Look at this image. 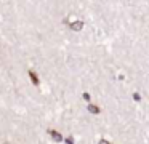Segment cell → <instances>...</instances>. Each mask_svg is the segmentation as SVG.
<instances>
[{"instance_id": "obj_1", "label": "cell", "mask_w": 149, "mask_h": 144, "mask_svg": "<svg viewBox=\"0 0 149 144\" xmlns=\"http://www.w3.org/2000/svg\"><path fill=\"white\" fill-rule=\"evenodd\" d=\"M71 27H72V31H82V27H84V22L82 21H74V22H71Z\"/></svg>"}, {"instance_id": "obj_2", "label": "cell", "mask_w": 149, "mask_h": 144, "mask_svg": "<svg viewBox=\"0 0 149 144\" xmlns=\"http://www.w3.org/2000/svg\"><path fill=\"white\" fill-rule=\"evenodd\" d=\"M29 77H31V80L34 82V85H39V77H37V74L34 72V70H29Z\"/></svg>"}, {"instance_id": "obj_3", "label": "cell", "mask_w": 149, "mask_h": 144, "mask_svg": "<svg viewBox=\"0 0 149 144\" xmlns=\"http://www.w3.org/2000/svg\"><path fill=\"white\" fill-rule=\"evenodd\" d=\"M48 133H50V134H52V136H53V139H55V141H63V136H61V134L58 133V131H55V130H50Z\"/></svg>"}, {"instance_id": "obj_4", "label": "cell", "mask_w": 149, "mask_h": 144, "mask_svg": "<svg viewBox=\"0 0 149 144\" xmlns=\"http://www.w3.org/2000/svg\"><path fill=\"white\" fill-rule=\"evenodd\" d=\"M88 111L91 112V114H98V112H100V109L96 107V106H93V104H90L88 106Z\"/></svg>"}, {"instance_id": "obj_5", "label": "cell", "mask_w": 149, "mask_h": 144, "mask_svg": "<svg viewBox=\"0 0 149 144\" xmlns=\"http://www.w3.org/2000/svg\"><path fill=\"white\" fill-rule=\"evenodd\" d=\"M84 99L85 101H90V95H88V93H84Z\"/></svg>"}, {"instance_id": "obj_6", "label": "cell", "mask_w": 149, "mask_h": 144, "mask_svg": "<svg viewBox=\"0 0 149 144\" xmlns=\"http://www.w3.org/2000/svg\"><path fill=\"white\" fill-rule=\"evenodd\" d=\"M100 144H112V143H109V141H106V139H100Z\"/></svg>"}, {"instance_id": "obj_7", "label": "cell", "mask_w": 149, "mask_h": 144, "mask_svg": "<svg viewBox=\"0 0 149 144\" xmlns=\"http://www.w3.org/2000/svg\"><path fill=\"white\" fill-rule=\"evenodd\" d=\"M66 143H68V144H74V139H72V138H68V139H66Z\"/></svg>"}, {"instance_id": "obj_8", "label": "cell", "mask_w": 149, "mask_h": 144, "mask_svg": "<svg viewBox=\"0 0 149 144\" xmlns=\"http://www.w3.org/2000/svg\"><path fill=\"white\" fill-rule=\"evenodd\" d=\"M133 98H135V101H139V95H136V93L133 95Z\"/></svg>"}]
</instances>
